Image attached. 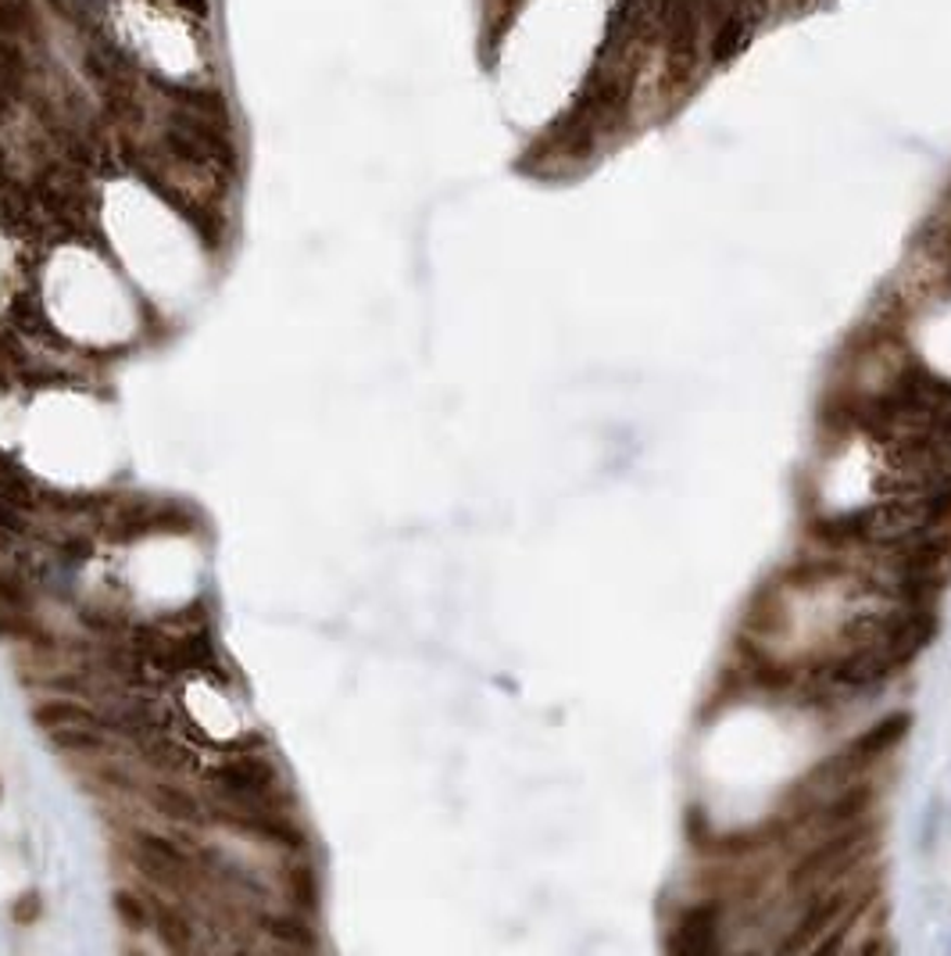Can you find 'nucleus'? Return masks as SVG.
<instances>
[{"instance_id": "1", "label": "nucleus", "mask_w": 951, "mask_h": 956, "mask_svg": "<svg viewBox=\"0 0 951 956\" xmlns=\"http://www.w3.org/2000/svg\"><path fill=\"white\" fill-rule=\"evenodd\" d=\"M197 778V788L219 810H283V814H297V795L286 785L280 760H275L265 738L258 745L247 742L204 756Z\"/></svg>"}, {"instance_id": "2", "label": "nucleus", "mask_w": 951, "mask_h": 956, "mask_svg": "<svg viewBox=\"0 0 951 956\" xmlns=\"http://www.w3.org/2000/svg\"><path fill=\"white\" fill-rule=\"evenodd\" d=\"M272 881H275V892H280V903L294 906V910H305V914H319L322 878H319V867H316V859H311V853L275 856Z\"/></svg>"}, {"instance_id": "3", "label": "nucleus", "mask_w": 951, "mask_h": 956, "mask_svg": "<svg viewBox=\"0 0 951 956\" xmlns=\"http://www.w3.org/2000/svg\"><path fill=\"white\" fill-rule=\"evenodd\" d=\"M40 51L43 47L0 36V90L11 93L18 104H26L40 82Z\"/></svg>"}, {"instance_id": "4", "label": "nucleus", "mask_w": 951, "mask_h": 956, "mask_svg": "<svg viewBox=\"0 0 951 956\" xmlns=\"http://www.w3.org/2000/svg\"><path fill=\"white\" fill-rule=\"evenodd\" d=\"M0 36H15L33 47L51 43V22L40 11V0H0Z\"/></svg>"}, {"instance_id": "5", "label": "nucleus", "mask_w": 951, "mask_h": 956, "mask_svg": "<svg viewBox=\"0 0 951 956\" xmlns=\"http://www.w3.org/2000/svg\"><path fill=\"white\" fill-rule=\"evenodd\" d=\"M112 910L129 935H151L154 928V910H151V892L143 881L132 878L129 885H118L112 892Z\"/></svg>"}, {"instance_id": "6", "label": "nucleus", "mask_w": 951, "mask_h": 956, "mask_svg": "<svg viewBox=\"0 0 951 956\" xmlns=\"http://www.w3.org/2000/svg\"><path fill=\"white\" fill-rule=\"evenodd\" d=\"M948 831H951L948 828V795H944V788H934V792L923 799L916 828H912L916 853L920 856H934L937 850H941V839Z\"/></svg>"}, {"instance_id": "7", "label": "nucleus", "mask_w": 951, "mask_h": 956, "mask_svg": "<svg viewBox=\"0 0 951 956\" xmlns=\"http://www.w3.org/2000/svg\"><path fill=\"white\" fill-rule=\"evenodd\" d=\"M26 115V107H22L11 93L0 90V133H8L11 126H18V118Z\"/></svg>"}, {"instance_id": "8", "label": "nucleus", "mask_w": 951, "mask_h": 956, "mask_svg": "<svg viewBox=\"0 0 951 956\" xmlns=\"http://www.w3.org/2000/svg\"><path fill=\"white\" fill-rule=\"evenodd\" d=\"M36 914H40V895L29 892V895H18L15 903V921H36Z\"/></svg>"}, {"instance_id": "9", "label": "nucleus", "mask_w": 951, "mask_h": 956, "mask_svg": "<svg viewBox=\"0 0 951 956\" xmlns=\"http://www.w3.org/2000/svg\"><path fill=\"white\" fill-rule=\"evenodd\" d=\"M948 949H951V939H948Z\"/></svg>"}]
</instances>
